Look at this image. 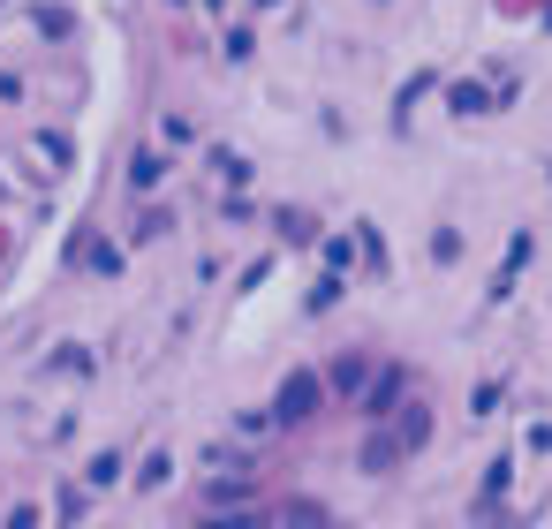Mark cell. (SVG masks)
Segmentation results:
<instances>
[{
    "instance_id": "cell-1",
    "label": "cell",
    "mask_w": 552,
    "mask_h": 529,
    "mask_svg": "<svg viewBox=\"0 0 552 529\" xmlns=\"http://www.w3.org/2000/svg\"><path fill=\"white\" fill-rule=\"evenodd\" d=\"M311 378H288V393H280V416H303V409H311Z\"/></svg>"
}]
</instances>
